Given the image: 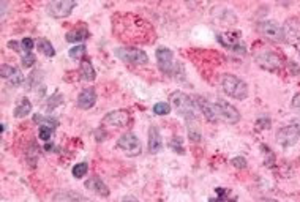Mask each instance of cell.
<instances>
[{"label":"cell","mask_w":300,"mask_h":202,"mask_svg":"<svg viewBox=\"0 0 300 202\" xmlns=\"http://www.w3.org/2000/svg\"><path fill=\"white\" fill-rule=\"evenodd\" d=\"M169 101L179 115L187 120H199V109L195 98L188 97L184 92H174L169 97Z\"/></svg>","instance_id":"obj_1"},{"label":"cell","mask_w":300,"mask_h":202,"mask_svg":"<svg viewBox=\"0 0 300 202\" xmlns=\"http://www.w3.org/2000/svg\"><path fill=\"white\" fill-rule=\"evenodd\" d=\"M221 87L224 93L229 95L234 100L242 101L248 97V86H246V82H243L240 78L234 76L231 73H226L221 76Z\"/></svg>","instance_id":"obj_2"},{"label":"cell","mask_w":300,"mask_h":202,"mask_svg":"<svg viewBox=\"0 0 300 202\" xmlns=\"http://www.w3.org/2000/svg\"><path fill=\"white\" fill-rule=\"evenodd\" d=\"M254 62L264 70L278 71L283 67V59L270 49H261L254 54Z\"/></svg>","instance_id":"obj_3"},{"label":"cell","mask_w":300,"mask_h":202,"mask_svg":"<svg viewBox=\"0 0 300 202\" xmlns=\"http://www.w3.org/2000/svg\"><path fill=\"white\" fill-rule=\"evenodd\" d=\"M114 54L117 59H120L126 63H131V65H145V63H148V56L137 48H128V46L117 48L114 51Z\"/></svg>","instance_id":"obj_4"},{"label":"cell","mask_w":300,"mask_h":202,"mask_svg":"<svg viewBox=\"0 0 300 202\" xmlns=\"http://www.w3.org/2000/svg\"><path fill=\"white\" fill-rule=\"evenodd\" d=\"M117 147L126 155V156H137L142 152V145L141 141L137 139V136L133 133H125L119 137L117 141Z\"/></svg>","instance_id":"obj_5"},{"label":"cell","mask_w":300,"mask_h":202,"mask_svg":"<svg viewBox=\"0 0 300 202\" xmlns=\"http://www.w3.org/2000/svg\"><path fill=\"white\" fill-rule=\"evenodd\" d=\"M281 27H283V40L287 45L295 46L300 43V19L287 18Z\"/></svg>","instance_id":"obj_6"},{"label":"cell","mask_w":300,"mask_h":202,"mask_svg":"<svg viewBox=\"0 0 300 202\" xmlns=\"http://www.w3.org/2000/svg\"><path fill=\"white\" fill-rule=\"evenodd\" d=\"M259 32L264 38H267L272 43H283V27L276 21H262L259 24Z\"/></svg>","instance_id":"obj_7"},{"label":"cell","mask_w":300,"mask_h":202,"mask_svg":"<svg viewBox=\"0 0 300 202\" xmlns=\"http://www.w3.org/2000/svg\"><path fill=\"white\" fill-rule=\"evenodd\" d=\"M76 7V2H71V0H52L48 4L46 12L52 18H67L70 13Z\"/></svg>","instance_id":"obj_8"},{"label":"cell","mask_w":300,"mask_h":202,"mask_svg":"<svg viewBox=\"0 0 300 202\" xmlns=\"http://www.w3.org/2000/svg\"><path fill=\"white\" fill-rule=\"evenodd\" d=\"M215 108H217L220 120L226 122L229 125H235V123L240 120V112L235 109L232 104H229L226 101H217L215 103Z\"/></svg>","instance_id":"obj_9"},{"label":"cell","mask_w":300,"mask_h":202,"mask_svg":"<svg viewBox=\"0 0 300 202\" xmlns=\"http://www.w3.org/2000/svg\"><path fill=\"white\" fill-rule=\"evenodd\" d=\"M155 54H157L160 70L166 74H173L174 73V54H173V51H171L169 48L162 46V48L157 49Z\"/></svg>","instance_id":"obj_10"},{"label":"cell","mask_w":300,"mask_h":202,"mask_svg":"<svg viewBox=\"0 0 300 202\" xmlns=\"http://www.w3.org/2000/svg\"><path fill=\"white\" fill-rule=\"evenodd\" d=\"M298 139H300V134L292 123L287 126H283V128H280L276 133V142L283 147H291V145L297 144Z\"/></svg>","instance_id":"obj_11"},{"label":"cell","mask_w":300,"mask_h":202,"mask_svg":"<svg viewBox=\"0 0 300 202\" xmlns=\"http://www.w3.org/2000/svg\"><path fill=\"white\" fill-rule=\"evenodd\" d=\"M218 41L224 48H228L234 52H243L245 51V46L242 45L240 35L237 34V32H226V34H220Z\"/></svg>","instance_id":"obj_12"},{"label":"cell","mask_w":300,"mask_h":202,"mask_svg":"<svg viewBox=\"0 0 300 202\" xmlns=\"http://www.w3.org/2000/svg\"><path fill=\"white\" fill-rule=\"evenodd\" d=\"M195 101L198 104V109L201 111V114H204L207 122H217V120H220L217 108H215V103L206 100L204 97H196Z\"/></svg>","instance_id":"obj_13"},{"label":"cell","mask_w":300,"mask_h":202,"mask_svg":"<svg viewBox=\"0 0 300 202\" xmlns=\"http://www.w3.org/2000/svg\"><path fill=\"white\" fill-rule=\"evenodd\" d=\"M130 120V115H128L126 111H112L109 114L104 115L103 123L109 125V126H115V128H122Z\"/></svg>","instance_id":"obj_14"},{"label":"cell","mask_w":300,"mask_h":202,"mask_svg":"<svg viewBox=\"0 0 300 202\" xmlns=\"http://www.w3.org/2000/svg\"><path fill=\"white\" fill-rule=\"evenodd\" d=\"M0 73H2V78L7 79L10 86H13V87H18L24 82V74L12 65H2Z\"/></svg>","instance_id":"obj_15"},{"label":"cell","mask_w":300,"mask_h":202,"mask_svg":"<svg viewBox=\"0 0 300 202\" xmlns=\"http://www.w3.org/2000/svg\"><path fill=\"white\" fill-rule=\"evenodd\" d=\"M78 108L79 109H90L95 106L96 103V92L93 87H87V89H84L79 95H78Z\"/></svg>","instance_id":"obj_16"},{"label":"cell","mask_w":300,"mask_h":202,"mask_svg":"<svg viewBox=\"0 0 300 202\" xmlns=\"http://www.w3.org/2000/svg\"><path fill=\"white\" fill-rule=\"evenodd\" d=\"M162 147H163L162 134H160L157 126H150V130H148V152L155 155L158 152H162Z\"/></svg>","instance_id":"obj_17"},{"label":"cell","mask_w":300,"mask_h":202,"mask_svg":"<svg viewBox=\"0 0 300 202\" xmlns=\"http://www.w3.org/2000/svg\"><path fill=\"white\" fill-rule=\"evenodd\" d=\"M85 188L87 189H90V191H93V193H96V194H100V196H109V189H108V186H106L104 183H103V180L101 178H98V177H90L89 180H85Z\"/></svg>","instance_id":"obj_18"},{"label":"cell","mask_w":300,"mask_h":202,"mask_svg":"<svg viewBox=\"0 0 300 202\" xmlns=\"http://www.w3.org/2000/svg\"><path fill=\"white\" fill-rule=\"evenodd\" d=\"M54 202H92L85 196L74 193V191H60L54 196Z\"/></svg>","instance_id":"obj_19"},{"label":"cell","mask_w":300,"mask_h":202,"mask_svg":"<svg viewBox=\"0 0 300 202\" xmlns=\"http://www.w3.org/2000/svg\"><path fill=\"white\" fill-rule=\"evenodd\" d=\"M79 76L82 81H93L96 78V73L92 67V63L89 60H82L81 62V67H79Z\"/></svg>","instance_id":"obj_20"},{"label":"cell","mask_w":300,"mask_h":202,"mask_svg":"<svg viewBox=\"0 0 300 202\" xmlns=\"http://www.w3.org/2000/svg\"><path fill=\"white\" fill-rule=\"evenodd\" d=\"M30 111H32V103L29 101V98H21L19 103L16 104L13 114L16 119H21V117H26L27 114H30Z\"/></svg>","instance_id":"obj_21"},{"label":"cell","mask_w":300,"mask_h":202,"mask_svg":"<svg viewBox=\"0 0 300 202\" xmlns=\"http://www.w3.org/2000/svg\"><path fill=\"white\" fill-rule=\"evenodd\" d=\"M37 48L41 54H45L46 57H54L56 56V49L51 45V41H48L46 38H40L37 41Z\"/></svg>","instance_id":"obj_22"},{"label":"cell","mask_w":300,"mask_h":202,"mask_svg":"<svg viewBox=\"0 0 300 202\" xmlns=\"http://www.w3.org/2000/svg\"><path fill=\"white\" fill-rule=\"evenodd\" d=\"M188 126V137L193 142L201 141V128H199V120H187Z\"/></svg>","instance_id":"obj_23"},{"label":"cell","mask_w":300,"mask_h":202,"mask_svg":"<svg viewBox=\"0 0 300 202\" xmlns=\"http://www.w3.org/2000/svg\"><path fill=\"white\" fill-rule=\"evenodd\" d=\"M89 37V32L85 29H76V30H71L67 34V41L70 43H78V41H84L87 40Z\"/></svg>","instance_id":"obj_24"},{"label":"cell","mask_w":300,"mask_h":202,"mask_svg":"<svg viewBox=\"0 0 300 202\" xmlns=\"http://www.w3.org/2000/svg\"><path fill=\"white\" fill-rule=\"evenodd\" d=\"M34 122H38L41 125H48V126H52V128H56V126L59 125L57 119H54V117H46V115H35L34 117Z\"/></svg>","instance_id":"obj_25"},{"label":"cell","mask_w":300,"mask_h":202,"mask_svg":"<svg viewBox=\"0 0 300 202\" xmlns=\"http://www.w3.org/2000/svg\"><path fill=\"white\" fill-rule=\"evenodd\" d=\"M52 134H54V128L52 126H48V125H41L40 126V130H38V136H40V139L43 141H49Z\"/></svg>","instance_id":"obj_26"},{"label":"cell","mask_w":300,"mask_h":202,"mask_svg":"<svg viewBox=\"0 0 300 202\" xmlns=\"http://www.w3.org/2000/svg\"><path fill=\"white\" fill-rule=\"evenodd\" d=\"M87 169H89V166H87V163H78L76 166L73 167V177H76V178H82L85 174H87Z\"/></svg>","instance_id":"obj_27"},{"label":"cell","mask_w":300,"mask_h":202,"mask_svg":"<svg viewBox=\"0 0 300 202\" xmlns=\"http://www.w3.org/2000/svg\"><path fill=\"white\" fill-rule=\"evenodd\" d=\"M84 56H85V46L84 45L74 46V48L70 49V57L74 59V60H81Z\"/></svg>","instance_id":"obj_28"},{"label":"cell","mask_w":300,"mask_h":202,"mask_svg":"<svg viewBox=\"0 0 300 202\" xmlns=\"http://www.w3.org/2000/svg\"><path fill=\"white\" fill-rule=\"evenodd\" d=\"M154 112L157 115H168L171 112V104L169 103H157L154 106Z\"/></svg>","instance_id":"obj_29"},{"label":"cell","mask_w":300,"mask_h":202,"mask_svg":"<svg viewBox=\"0 0 300 202\" xmlns=\"http://www.w3.org/2000/svg\"><path fill=\"white\" fill-rule=\"evenodd\" d=\"M169 147L173 148V150L179 155H184V147H182V139L180 137H173V141L169 142Z\"/></svg>","instance_id":"obj_30"},{"label":"cell","mask_w":300,"mask_h":202,"mask_svg":"<svg viewBox=\"0 0 300 202\" xmlns=\"http://www.w3.org/2000/svg\"><path fill=\"white\" fill-rule=\"evenodd\" d=\"M35 56L32 54V52H27L26 56H23V60H21V63H23V68H30L32 65L35 63Z\"/></svg>","instance_id":"obj_31"},{"label":"cell","mask_w":300,"mask_h":202,"mask_svg":"<svg viewBox=\"0 0 300 202\" xmlns=\"http://www.w3.org/2000/svg\"><path fill=\"white\" fill-rule=\"evenodd\" d=\"M21 46H23V51L27 54V52H30L32 49L35 48V41L32 38H23V41H21Z\"/></svg>","instance_id":"obj_32"},{"label":"cell","mask_w":300,"mask_h":202,"mask_svg":"<svg viewBox=\"0 0 300 202\" xmlns=\"http://www.w3.org/2000/svg\"><path fill=\"white\" fill-rule=\"evenodd\" d=\"M231 164L237 169H245L246 167V159L243 156H237V158H232L231 159Z\"/></svg>","instance_id":"obj_33"},{"label":"cell","mask_w":300,"mask_h":202,"mask_svg":"<svg viewBox=\"0 0 300 202\" xmlns=\"http://www.w3.org/2000/svg\"><path fill=\"white\" fill-rule=\"evenodd\" d=\"M256 126H258V130H265V128H269L270 126V120L267 119V117H264V119H259L258 122H256Z\"/></svg>","instance_id":"obj_34"},{"label":"cell","mask_w":300,"mask_h":202,"mask_svg":"<svg viewBox=\"0 0 300 202\" xmlns=\"http://www.w3.org/2000/svg\"><path fill=\"white\" fill-rule=\"evenodd\" d=\"M8 48H13L16 52H23V46H21V43H16V41H10Z\"/></svg>","instance_id":"obj_35"},{"label":"cell","mask_w":300,"mask_h":202,"mask_svg":"<svg viewBox=\"0 0 300 202\" xmlns=\"http://www.w3.org/2000/svg\"><path fill=\"white\" fill-rule=\"evenodd\" d=\"M292 106H294V108H300V93H295V95H294Z\"/></svg>","instance_id":"obj_36"},{"label":"cell","mask_w":300,"mask_h":202,"mask_svg":"<svg viewBox=\"0 0 300 202\" xmlns=\"http://www.w3.org/2000/svg\"><path fill=\"white\" fill-rule=\"evenodd\" d=\"M122 202H139L136 197H133V196H125L123 199H122Z\"/></svg>","instance_id":"obj_37"},{"label":"cell","mask_w":300,"mask_h":202,"mask_svg":"<svg viewBox=\"0 0 300 202\" xmlns=\"http://www.w3.org/2000/svg\"><path fill=\"white\" fill-rule=\"evenodd\" d=\"M292 125L295 126L297 131H298V134H300V117H298V119H294V120H292Z\"/></svg>","instance_id":"obj_38"},{"label":"cell","mask_w":300,"mask_h":202,"mask_svg":"<svg viewBox=\"0 0 300 202\" xmlns=\"http://www.w3.org/2000/svg\"><path fill=\"white\" fill-rule=\"evenodd\" d=\"M258 202H278V200H275V199H269V197H262V199H259Z\"/></svg>","instance_id":"obj_39"}]
</instances>
